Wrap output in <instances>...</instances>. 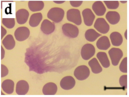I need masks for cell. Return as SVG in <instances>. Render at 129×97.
I'll return each mask as SVG.
<instances>
[{
	"mask_svg": "<svg viewBox=\"0 0 129 97\" xmlns=\"http://www.w3.org/2000/svg\"><path fill=\"white\" fill-rule=\"evenodd\" d=\"M30 31L29 29L25 26L18 27L15 30L14 35L16 39L19 41H22L29 37Z\"/></svg>",
	"mask_w": 129,
	"mask_h": 97,
	"instance_id": "ba28073f",
	"label": "cell"
},
{
	"mask_svg": "<svg viewBox=\"0 0 129 97\" xmlns=\"http://www.w3.org/2000/svg\"><path fill=\"white\" fill-rule=\"evenodd\" d=\"M14 84L11 80L6 79L2 82L1 87L3 90L6 93L11 94L13 93L14 90Z\"/></svg>",
	"mask_w": 129,
	"mask_h": 97,
	"instance_id": "44dd1931",
	"label": "cell"
},
{
	"mask_svg": "<svg viewBox=\"0 0 129 97\" xmlns=\"http://www.w3.org/2000/svg\"><path fill=\"white\" fill-rule=\"evenodd\" d=\"M120 71L122 73H127V57L124 58L121 62L119 66Z\"/></svg>",
	"mask_w": 129,
	"mask_h": 97,
	"instance_id": "83f0119b",
	"label": "cell"
},
{
	"mask_svg": "<svg viewBox=\"0 0 129 97\" xmlns=\"http://www.w3.org/2000/svg\"><path fill=\"white\" fill-rule=\"evenodd\" d=\"M64 10L59 7H53L51 8L47 14V17L49 19L56 23H58L62 20L64 15Z\"/></svg>",
	"mask_w": 129,
	"mask_h": 97,
	"instance_id": "6da1fadb",
	"label": "cell"
},
{
	"mask_svg": "<svg viewBox=\"0 0 129 97\" xmlns=\"http://www.w3.org/2000/svg\"><path fill=\"white\" fill-rule=\"evenodd\" d=\"M110 38L112 45L114 46H118L122 43L123 38L121 34L117 31L111 33L110 36Z\"/></svg>",
	"mask_w": 129,
	"mask_h": 97,
	"instance_id": "ac0fdd59",
	"label": "cell"
},
{
	"mask_svg": "<svg viewBox=\"0 0 129 97\" xmlns=\"http://www.w3.org/2000/svg\"><path fill=\"white\" fill-rule=\"evenodd\" d=\"M66 15L68 21L78 25L81 24V17L80 11L78 9H70L67 11Z\"/></svg>",
	"mask_w": 129,
	"mask_h": 97,
	"instance_id": "3957f363",
	"label": "cell"
},
{
	"mask_svg": "<svg viewBox=\"0 0 129 97\" xmlns=\"http://www.w3.org/2000/svg\"><path fill=\"white\" fill-rule=\"evenodd\" d=\"M55 28L54 23L47 19H45L43 21L40 27L41 31L46 35L51 34L54 31Z\"/></svg>",
	"mask_w": 129,
	"mask_h": 97,
	"instance_id": "30bf717a",
	"label": "cell"
},
{
	"mask_svg": "<svg viewBox=\"0 0 129 97\" xmlns=\"http://www.w3.org/2000/svg\"><path fill=\"white\" fill-rule=\"evenodd\" d=\"M29 89V85L28 83L25 80H20L16 84V92L18 95L25 94L28 92Z\"/></svg>",
	"mask_w": 129,
	"mask_h": 97,
	"instance_id": "4fadbf2b",
	"label": "cell"
},
{
	"mask_svg": "<svg viewBox=\"0 0 129 97\" xmlns=\"http://www.w3.org/2000/svg\"><path fill=\"white\" fill-rule=\"evenodd\" d=\"M2 43L5 48L8 50L13 49L15 45V42L13 37L10 34L5 37L3 40Z\"/></svg>",
	"mask_w": 129,
	"mask_h": 97,
	"instance_id": "7402d4cb",
	"label": "cell"
},
{
	"mask_svg": "<svg viewBox=\"0 0 129 97\" xmlns=\"http://www.w3.org/2000/svg\"><path fill=\"white\" fill-rule=\"evenodd\" d=\"M90 74L88 67L85 65H81L77 67L74 72V75L78 80L82 81L87 78Z\"/></svg>",
	"mask_w": 129,
	"mask_h": 97,
	"instance_id": "277c9868",
	"label": "cell"
},
{
	"mask_svg": "<svg viewBox=\"0 0 129 97\" xmlns=\"http://www.w3.org/2000/svg\"><path fill=\"white\" fill-rule=\"evenodd\" d=\"M56 85L52 82H49L43 86L42 91L45 95H53L55 94L57 90Z\"/></svg>",
	"mask_w": 129,
	"mask_h": 97,
	"instance_id": "e0dca14e",
	"label": "cell"
},
{
	"mask_svg": "<svg viewBox=\"0 0 129 97\" xmlns=\"http://www.w3.org/2000/svg\"><path fill=\"white\" fill-rule=\"evenodd\" d=\"M29 16V13L26 10L22 9L18 10L16 13L17 21L20 24L25 23L27 21Z\"/></svg>",
	"mask_w": 129,
	"mask_h": 97,
	"instance_id": "8fae6325",
	"label": "cell"
},
{
	"mask_svg": "<svg viewBox=\"0 0 129 97\" xmlns=\"http://www.w3.org/2000/svg\"><path fill=\"white\" fill-rule=\"evenodd\" d=\"M62 29L63 34L70 38H76L79 33V30L77 27L71 23H67L64 24Z\"/></svg>",
	"mask_w": 129,
	"mask_h": 97,
	"instance_id": "7a4b0ae2",
	"label": "cell"
},
{
	"mask_svg": "<svg viewBox=\"0 0 129 97\" xmlns=\"http://www.w3.org/2000/svg\"><path fill=\"white\" fill-rule=\"evenodd\" d=\"M120 2L124 4L126 3L127 2V1H120Z\"/></svg>",
	"mask_w": 129,
	"mask_h": 97,
	"instance_id": "d590c367",
	"label": "cell"
},
{
	"mask_svg": "<svg viewBox=\"0 0 129 97\" xmlns=\"http://www.w3.org/2000/svg\"><path fill=\"white\" fill-rule=\"evenodd\" d=\"M2 22L4 25L9 29L13 27L15 24V19L13 18H3Z\"/></svg>",
	"mask_w": 129,
	"mask_h": 97,
	"instance_id": "484cf974",
	"label": "cell"
},
{
	"mask_svg": "<svg viewBox=\"0 0 129 97\" xmlns=\"http://www.w3.org/2000/svg\"><path fill=\"white\" fill-rule=\"evenodd\" d=\"M88 64L91 68L92 72L94 73L98 74L102 71V67L95 58L90 60L88 62Z\"/></svg>",
	"mask_w": 129,
	"mask_h": 97,
	"instance_id": "cb8c5ba5",
	"label": "cell"
},
{
	"mask_svg": "<svg viewBox=\"0 0 129 97\" xmlns=\"http://www.w3.org/2000/svg\"><path fill=\"white\" fill-rule=\"evenodd\" d=\"M124 36L126 40L127 39V30L126 29L124 33Z\"/></svg>",
	"mask_w": 129,
	"mask_h": 97,
	"instance_id": "e575fe53",
	"label": "cell"
},
{
	"mask_svg": "<svg viewBox=\"0 0 129 97\" xmlns=\"http://www.w3.org/2000/svg\"><path fill=\"white\" fill-rule=\"evenodd\" d=\"M82 14L85 24L87 26H91L95 18V16L92 10L89 8L85 9L82 11Z\"/></svg>",
	"mask_w": 129,
	"mask_h": 97,
	"instance_id": "9c48e42d",
	"label": "cell"
},
{
	"mask_svg": "<svg viewBox=\"0 0 129 97\" xmlns=\"http://www.w3.org/2000/svg\"><path fill=\"white\" fill-rule=\"evenodd\" d=\"M53 2L57 4H61L65 2V1H53Z\"/></svg>",
	"mask_w": 129,
	"mask_h": 97,
	"instance_id": "836d02e7",
	"label": "cell"
},
{
	"mask_svg": "<svg viewBox=\"0 0 129 97\" xmlns=\"http://www.w3.org/2000/svg\"><path fill=\"white\" fill-rule=\"evenodd\" d=\"M96 57L102 66L104 68H107L110 66V62L106 53L104 52H98Z\"/></svg>",
	"mask_w": 129,
	"mask_h": 97,
	"instance_id": "d4e9b609",
	"label": "cell"
},
{
	"mask_svg": "<svg viewBox=\"0 0 129 97\" xmlns=\"http://www.w3.org/2000/svg\"><path fill=\"white\" fill-rule=\"evenodd\" d=\"M95 48L92 44L87 43L84 45L82 48L81 54L82 58L87 60L91 58L94 54Z\"/></svg>",
	"mask_w": 129,
	"mask_h": 97,
	"instance_id": "8992f818",
	"label": "cell"
},
{
	"mask_svg": "<svg viewBox=\"0 0 129 97\" xmlns=\"http://www.w3.org/2000/svg\"><path fill=\"white\" fill-rule=\"evenodd\" d=\"M28 6L31 11L35 12L42 10L44 8V4L42 1H29Z\"/></svg>",
	"mask_w": 129,
	"mask_h": 97,
	"instance_id": "d6986e66",
	"label": "cell"
},
{
	"mask_svg": "<svg viewBox=\"0 0 129 97\" xmlns=\"http://www.w3.org/2000/svg\"><path fill=\"white\" fill-rule=\"evenodd\" d=\"M96 45L97 48L100 50H106L110 47L111 44L108 37L103 36L98 39Z\"/></svg>",
	"mask_w": 129,
	"mask_h": 97,
	"instance_id": "9a60e30c",
	"label": "cell"
},
{
	"mask_svg": "<svg viewBox=\"0 0 129 97\" xmlns=\"http://www.w3.org/2000/svg\"><path fill=\"white\" fill-rule=\"evenodd\" d=\"M5 52L3 48L1 46V58L3 59L4 57Z\"/></svg>",
	"mask_w": 129,
	"mask_h": 97,
	"instance_id": "d6a6232c",
	"label": "cell"
},
{
	"mask_svg": "<svg viewBox=\"0 0 129 97\" xmlns=\"http://www.w3.org/2000/svg\"><path fill=\"white\" fill-rule=\"evenodd\" d=\"M74 79L71 76H68L64 77L61 80L60 85L63 89L68 90L72 88L75 84Z\"/></svg>",
	"mask_w": 129,
	"mask_h": 97,
	"instance_id": "7c38bea8",
	"label": "cell"
},
{
	"mask_svg": "<svg viewBox=\"0 0 129 97\" xmlns=\"http://www.w3.org/2000/svg\"><path fill=\"white\" fill-rule=\"evenodd\" d=\"M119 83L120 86L125 88H127V75L121 76L119 79Z\"/></svg>",
	"mask_w": 129,
	"mask_h": 97,
	"instance_id": "f1b7e54d",
	"label": "cell"
},
{
	"mask_svg": "<svg viewBox=\"0 0 129 97\" xmlns=\"http://www.w3.org/2000/svg\"><path fill=\"white\" fill-rule=\"evenodd\" d=\"M7 31L6 29L3 26H1V39L2 40L6 34Z\"/></svg>",
	"mask_w": 129,
	"mask_h": 97,
	"instance_id": "1f68e13d",
	"label": "cell"
},
{
	"mask_svg": "<svg viewBox=\"0 0 129 97\" xmlns=\"http://www.w3.org/2000/svg\"><path fill=\"white\" fill-rule=\"evenodd\" d=\"M108 53L112 64L115 66L117 65L123 56L122 50L119 48H112Z\"/></svg>",
	"mask_w": 129,
	"mask_h": 97,
	"instance_id": "5b68a950",
	"label": "cell"
},
{
	"mask_svg": "<svg viewBox=\"0 0 129 97\" xmlns=\"http://www.w3.org/2000/svg\"><path fill=\"white\" fill-rule=\"evenodd\" d=\"M8 73V70L5 65H1V77H3L7 75Z\"/></svg>",
	"mask_w": 129,
	"mask_h": 97,
	"instance_id": "f546056e",
	"label": "cell"
},
{
	"mask_svg": "<svg viewBox=\"0 0 129 97\" xmlns=\"http://www.w3.org/2000/svg\"><path fill=\"white\" fill-rule=\"evenodd\" d=\"M94 28L100 33L105 34L109 31L110 26L103 18H99L96 19L94 25Z\"/></svg>",
	"mask_w": 129,
	"mask_h": 97,
	"instance_id": "52a82bcc",
	"label": "cell"
},
{
	"mask_svg": "<svg viewBox=\"0 0 129 97\" xmlns=\"http://www.w3.org/2000/svg\"><path fill=\"white\" fill-rule=\"evenodd\" d=\"M107 8L110 9H115L119 7V3L118 1H104Z\"/></svg>",
	"mask_w": 129,
	"mask_h": 97,
	"instance_id": "4316f807",
	"label": "cell"
},
{
	"mask_svg": "<svg viewBox=\"0 0 129 97\" xmlns=\"http://www.w3.org/2000/svg\"><path fill=\"white\" fill-rule=\"evenodd\" d=\"M106 18L110 23L112 25L117 24L120 19L119 14L115 11H109L106 15Z\"/></svg>",
	"mask_w": 129,
	"mask_h": 97,
	"instance_id": "2e32d148",
	"label": "cell"
},
{
	"mask_svg": "<svg viewBox=\"0 0 129 97\" xmlns=\"http://www.w3.org/2000/svg\"><path fill=\"white\" fill-rule=\"evenodd\" d=\"M92 8L96 15L99 16L103 15L106 10L104 5L102 1H100L94 2L92 5Z\"/></svg>",
	"mask_w": 129,
	"mask_h": 97,
	"instance_id": "5bb4252c",
	"label": "cell"
},
{
	"mask_svg": "<svg viewBox=\"0 0 129 97\" xmlns=\"http://www.w3.org/2000/svg\"><path fill=\"white\" fill-rule=\"evenodd\" d=\"M101 36V34L92 28L87 30L85 34V37L86 39L90 42L94 41Z\"/></svg>",
	"mask_w": 129,
	"mask_h": 97,
	"instance_id": "603a6c76",
	"label": "cell"
},
{
	"mask_svg": "<svg viewBox=\"0 0 129 97\" xmlns=\"http://www.w3.org/2000/svg\"><path fill=\"white\" fill-rule=\"evenodd\" d=\"M43 18V15L40 12L33 14L31 16L29 20V25L31 27L37 26L40 23Z\"/></svg>",
	"mask_w": 129,
	"mask_h": 97,
	"instance_id": "ffe728a7",
	"label": "cell"
},
{
	"mask_svg": "<svg viewBox=\"0 0 129 97\" xmlns=\"http://www.w3.org/2000/svg\"><path fill=\"white\" fill-rule=\"evenodd\" d=\"M70 3L73 7H77L80 6L83 3L82 1H70Z\"/></svg>",
	"mask_w": 129,
	"mask_h": 97,
	"instance_id": "4dcf8cb0",
	"label": "cell"
}]
</instances>
